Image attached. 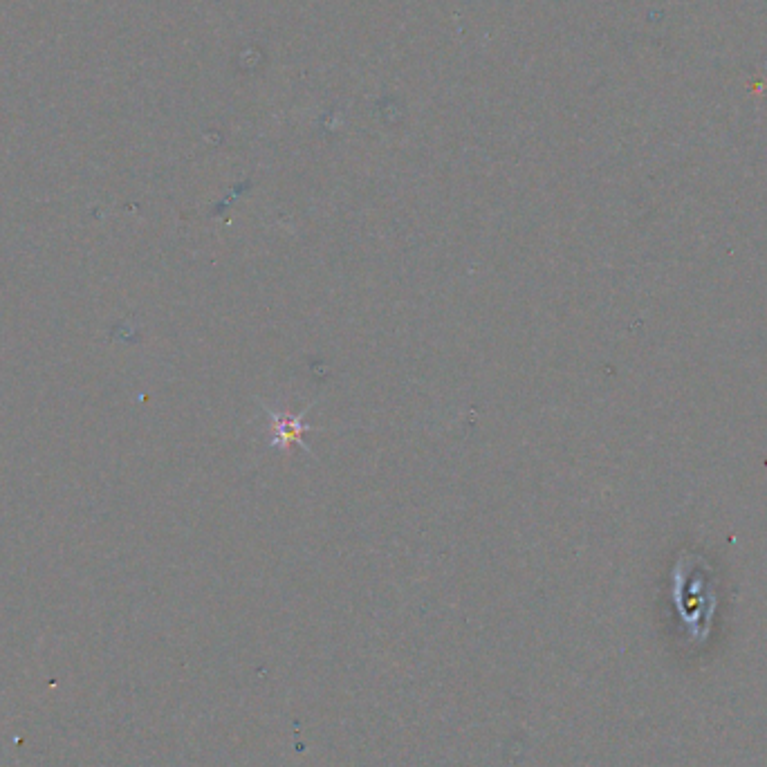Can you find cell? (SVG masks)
Returning <instances> with one entry per match:
<instances>
[{
    "label": "cell",
    "instance_id": "cell-1",
    "mask_svg": "<svg viewBox=\"0 0 767 767\" xmlns=\"http://www.w3.org/2000/svg\"><path fill=\"white\" fill-rule=\"evenodd\" d=\"M272 415V447H292V445H301L303 449L310 447L303 442V433L310 431L308 424L301 422V415H292V413H274Z\"/></svg>",
    "mask_w": 767,
    "mask_h": 767
}]
</instances>
